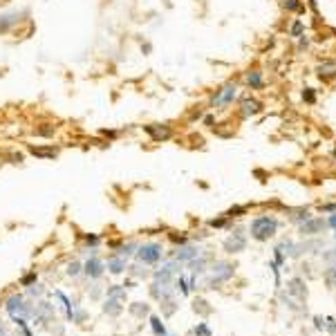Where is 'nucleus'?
Masks as SVG:
<instances>
[{"label": "nucleus", "mask_w": 336, "mask_h": 336, "mask_svg": "<svg viewBox=\"0 0 336 336\" xmlns=\"http://www.w3.org/2000/svg\"><path fill=\"white\" fill-rule=\"evenodd\" d=\"M238 96V83L236 81H226L222 88H217L209 99V105L213 110H226L233 103V99Z\"/></svg>", "instance_id": "nucleus-1"}, {"label": "nucleus", "mask_w": 336, "mask_h": 336, "mask_svg": "<svg viewBox=\"0 0 336 336\" xmlns=\"http://www.w3.org/2000/svg\"><path fill=\"white\" fill-rule=\"evenodd\" d=\"M276 229H278V222H276V217H271V216H260L251 222V236L260 242L269 240V238L276 233Z\"/></svg>", "instance_id": "nucleus-2"}, {"label": "nucleus", "mask_w": 336, "mask_h": 336, "mask_svg": "<svg viewBox=\"0 0 336 336\" xmlns=\"http://www.w3.org/2000/svg\"><path fill=\"white\" fill-rule=\"evenodd\" d=\"M164 249L159 242H146V244H142V247H137V256H139V260L146 264H155L162 258Z\"/></svg>", "instance_id": "nucleus-3"}, {"label": "nucleus", "mask_w": 336, "mask_h": 336, "mask_svg": "<svg viewBox=\"0 0 336 336\" xmlns=\"http://www.w3.org/2000/svg\"><path fill=\"white\" fill-rule=\"evenodd\" d=\"M144 130L148 132L152 142H168L173 137V128L166 123H148V126H144Z\"/></svg>", "instance_id": "nucleus-4"}, {"label": "nucleus", "mask_w": 336, "mask_h": 336, "mask_svg": "<svg viewBox=\"0 0 336 336\" xmlns=\"http://www.w3.org/2000/svg\"><path fill=\"white\" fill-rule=\"evenodd\" d=\"M260 112H263V103L258 99L244 96V99L240 101V117L242 119H249V117H253V115H260Z\"/></svg>", "instance_id": "nucleus-5"}, {"label": "nucleus", "mask_w": 336, "mask_h": 336, "mask_svg": "<svg viewBox=\"0 0 336 336\" xmlns=\"http://www.w3.org/2000/svg\"><path fill=\"white\" fill-rule=\"evenodd\" d=\"M23 14H27V11H7V14H0V34H7L14 25H18V23L23 21Z\"/></svg>", "instance_id": "nucleus-6"}, {"label": "nucleus", "mask_w": 336, "mask_h": 336, "mask_svg": "<svg viewBox=\"0 0 336 336\" xmlns=\"http://www.w3.org/2000/svg\"><path fill=\"white\" fill-rule=\"evenodd\" d=\"M244 247H247V238L242 236L240 231H236L229 240L224 242V249L229 253H240V251H244Z\"/></svg>", "instance_id": "nucleus-7"}, {"label": "nucleus", "mask_w": 336, "mask_h": 336, "mask_svg": "<svg viewBox=\"0 0 336 336\" xmlns=\"http://www.w3.org/2000/svg\"><path fill=\"white\" fill-rule=\"evenodd\" d=\"M231 276H233V267H231V264H226V263H217L216 267H213V278H211V285L222 283V280L231 278Z\"/></svg>", "instance_id": "nucleus-8"}, {"label": "nucleus", "mask_w": 336, "mask_h": 336, "mask_svg": "<svg viewBox=\"0 0 336 336\" xmlns=\"http://www.w3.org/2000/svg\"><path fill=\"white\" fill-rule=\"evenodd\" d=\"M7 310H9V314L11 316H25V314H29V307H25L23 305V298L21 296H14V298H9V303H7Z\"/></svg>", "instance_id": "nucleus-9"}, {"label": "nucleus", "mask_w": 336, "mask_h": 336, "mask_svg": "<svg viewBox=\"0 0 336 336\" xmlns=\"http://www.w3.org/2000/svg\"><path fill=\"white\" fill-rule=\"evenodd\" d=\"M85 273H88L90 278H99L101 273H103V263H101L99 258H90L88 263H85Z\"/></svg>", "instance_id": "nucleus-10"}, {"label": "nucleus", "mask_w": 336, "mask_h": 336, "mask_svg": "<svg viewBox=\"0 0 336 336\" xmlns=\"http://www.w3.org/2000/svg\"><path fill=\"white\" fill-rule=\"evenodd\" d=\"M29 152L34 157H43V159H52L58 155L56 148H45V146H29Z\"/></svg>", "instance_id": "nucleus-11"}, {"label": "nucleus", "mask_w": 336, "mask_h": 336, "mask_svg": "<svg viewBox=\"0 0 336 336\" xmlns=\"http://www.w3.org/2000/svg\"><path fill=\"white\" fill-rule=\"evenodd\" d=\"M316 74H318L323 81H332V79H336V65L334 63L318 65V68H316Z\"/></svg>", "instance_id": "nucleus-12"}, {"label": "nucleus", "mask_w": 336, "mask_h": 336, "mask_svg": "<svg viewBox=\"0 0 336 336\" xmlns=\"http://www.w3.org/2000/svg\"><path fill=\"white\" fill-rule=\"evenodd\" d=\"M34 135L36 137H45V139H49V137L56 135V126L54 123H38L36 128H34Z\"/></svg>", "instance_id": "nucleus-13"}, {"label": "nucleus", "mask_w": 336, "mask_h": 336, "mask_svg": "<svg viewBox=\"0 0 336 336\" xmlns=\"http://www.w3.org/2000/svg\"><path fill=\"white\" fill-rule=\"evenodd\" d=\"M325 229V222L323 220H310L303 224V233H307V236H314V233L323 231Z\"/></svg>", "instance_id": "nucleus-14"}, {"label": "nucleus", "mask_w": 336, "mask_h": 336, "mask_svg": "<svg viewBox=\"0 0 336 336\" xmlns=\"http://www.w3.org/2000/svg\"><path fill=\"white\" fill-rule=\"evenodd\" d=\"M247 85L251 90H260L263 88V72L260 70H253V72L247 74Z\"/></svg>", "instance_id": "nucleus-15"}, {"label": "nucleus", "mask_w": 336, "mask_h": 336, "mask_svg": "<svg viewBox=\"0 0 336 336\" xmlns=\"http://www.w3.org/2000/svg\"><path fill=\"white\" fill-rule=\"evenodd\" d=\"M108 269H110L112 273H121L123 269H126V258L123 256H112L110 260H108Z\"/></svg>", "instance_id": "nucleus-16"}, {"label": "nucleus", "mask_w": 336, "mask_h": 336, "mask_svg": "<svg viewBox=\"0 0 336 336\" xmlns=\"http://www.w3.org/2000/svg\"><path fill=\"white\" fill-rule=\"evenodd\" d=\"M197 258V249L195 247H184L177 251V260H182V263H189V260H195Z\"/></svg>", "instance_id": "nucleus-17"}, {"label": "nucleus", "mask_w": 336, "mask_h": 336, "mask_svg": "<svg viewBox=\"0 0 336 336\" xmlns=\"http://www.w3.org/2000/svg\"><path fill=\"white\" fill-rule=\"evenodd\" d=\"M305 34V23L303 21H294L291 23V27H289V36L291 38H298Z\"/></svg>", "instance_id": "nucleus-18"}, {"label": "nucleus", "mask_w": 336, "mask_h": 336, "mask_svg": "<svg viewBox=\"0 0 336 336\" xmlns=\"http://www.w3.org/2000/svg\"><path fill=\"white\" fill-rule=\"evenodd\" d=\"M105 312H108V314H112V316L119 314V312H121L119 300H117V298H108V303H105Z\"/></svg>", "instance_id": "nucleus-19"}, {"label": "nucleus", "mask_w": 336, "mask_h": 336, "mask_svg": "<svg viewBox=\"0 0 336 336\" xmlns=\"http://www.w3.org/2000/svg\"><path fill=\"white\" fill-rule=\"evenodd\" d=\"M283 7L287 11H303L305 7H303V2H300V0H285L283 2Z\"/></svg>", "instance_id": "nucleus-20"}, {"label": "nucleus", "mask_w": 336, "mask_h": 336, "mask_svg": "<svg viewBox=\"0 0 336 336\" xmlns=\"http://www.w3.org/2000/svg\"><path fill=\"white\" fill-rule=\"evenodd\" d=\"M135 249H137V244L135 242H128V244H123V247H121V251H119V256H132V253H135Z\"/></svg>", "instance_id": "nucleus-21"}, {"label": "nucleus", "mask_w": 336, "mask_h": 336, "mask_svg": "<svg viewBox=\"0 0 336 336\" xmlns=\"http://www.w3.org/2000/svg\"><path fill=\"white\" fill-rule=\"evenodd\" d=\"M303 99L307 101V103H314L316 101V95H314V88H305V92H303Z\"/></svg>", "instance_id": "nucleus-22"}, {"label": "nucleus", "mask_w": 336, "mask_h": 336, "mask_svg": "<svg viewBox=\"0 0 336 336\" xmlns=\"http://www.w3.org/2000/svg\"><path fill=\"white\" fill-rule=\"evenodd\" d=\"M121 296H126V291L121 287H112L110 291H108V298H121Z\"/></svg>", "instance_id": "nucleus-23"}, {"label": "nucleus", "mask_w": 336, "mask_h": 336, "mask_svg": "<svg viewBox=\"0 0 336 336\" xmlns=\"http://www.w3.org/2000/svg\"><path fill=\"white\" fill-rule=\"evenodd\" d=\"M150 323H152V330L157 332V334H162V336L166 334V330H164V325H159V318H152Z\"/></svg>", "instance_id": "nucleus-24"}, {"label": "nucleus", "mask_w": 336, "mask_h": 336, "mask_svg": "<svg viewBox=\"0 0 336 336\" xmlns=\"http://www.w3.org/2000/svg\"><path fill=\"white\" fill-rule=\"evenodd\" d=\"M79 271H81V264L79 263H70L68 264V273H70V276H76Z\"/></svg>", "instance_id": "nucleus-25"}, {"label": "nucleus", "mask_w": 336, "mask_h": 336, "mask_svg": "<svg viewBox=\"0 0 336 336\" xmlns=\"http://www.w3.org/2000/svg\"><path fill=\"white\" fill-rule=\"evenodd\" d=\"M298 38H300V43H298V48H300V49H305L307 45H310V38L305 36V34H303V36H298Z\"/></svg>", "instance_id": "nucleus-26"}, {"label": "nucleus", "mask_w": 336, "mask_h": 336, "mask_svg": "<svg viewBox=\"0 0 336 336\" xmlns=\"http://www.w3.org/2000/svg\"><path fill=\"white\" fill-rule=\"evenodd\" d=\"M291 291H294V294H303V289H300V280H294V283H291Z\"/></svg>", "instance_id": "nucleus-27"}, {"label": "nucleus", "mask_w": 336, "mask_h": 336, "mask_svg": "<svg viewBox=\"0 0 336 336\" xmlns=\"http://www.w3.org/2000/svg\"><path fill=\"white\" fill-rule=\"evenodd\" d=\"M85 242L88 244H99V236H85Z\"/></svg>", "instance_id": "nucleus-28"}, {"label": "nucleus", "mask_w": 336, "mask_h": 336, "mask_svg": "<svg viewBox=\"0 0 336 336\" xmlns=\"http://www.w3.org/2000/svg\"><path fill=\"white\" fill-rule=\"evenodd\" d=\"M213 121H216V117H213V115H206L204 117V126H213Z\"/></svg>", "instance_id": "nucleus-29"}, {"label": "nucleus", "mask_w": 336, "mask_h": 336, "mask_svg": "<svg viewBox=\"0 0 336 336\" xmlns=\"http://www.w3.org/2000/svg\"><path fill=\"white\" fill-rule=\"evenodd\" d=\"M132 312H135L137 316H142V314H146L148 310H146V307H132Z\"/></svg>", "instance_id": "nucleus-30"}, {"label": "nucleus", "mask_w": 336, "mask_h": 336, "mask_svg": "<svg viewBox=\"0 0 336 336\" xmlns=\"http://www.w3.org/2000/svg\"><path fill=\"white\" fill-rule=\"evenodd\" d=\"M327 280H330V285H334V283H336V271H330V273H327Z\"/></svg>", "instance_id": "nucleus-31"}, {"label": "nucleus", "mask_w": 336, "mask_h": 336, "mask_svg": "<svg viewBox=\"0 0 336 336\" xmlns=\"http://www.w3.org/2000/svg\"><path fill=\"white\" fill-rule=\"evenodd\" d=\"M142 52H146V54H150V52H152V45H150V43H146V45H142Z\"/></svg>", "instance_id": "nucleus-32"}, {"label": "nucleus", "mask_w": 336, "mask_h": 336, "mask_svg": "<svg viewBox=\"0 0 336 336\" xmlns=\"http://www.w3.org/2000/svg\"><path fill=\"white\" fill-rule=\"evenodd\" d=\"M330 224H332V226H336V216H332V220H330Z\"/></svg>", "instance_id": "nucleus-33"}, {"label": "nucleus", "mask_w": 336, "mask_h": 336, "mask_svg": "<svg viewBox=\"0 0 336 336\" xmlns=\"http://www.w3.org/2000/svg\"><path fill=\"white\" fill-rule=\"evenodd\" d=\"M334 157H336V148H334Z\"/></svg>", "instance_id": "nucleus-34"}]
</instances>
